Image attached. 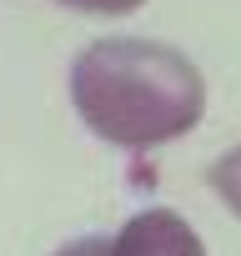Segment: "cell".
Masks as SVG:
<instances>
[{"label":"cell","mask_w":241,"mask_h":256,"mask_svg":"<svg viewBox=\"0 0 241 256\" xmlns=\"http://www.w3.org/2000/svg\"><path fill=\"white\" fill-rule=\"evenodd\" d=\"M70 106L110 146L146 151L206 116V80L191 56L146 36H106L70 60Z\"/></svg>","instance_id":"1"},{"label":"cell","mask_w":241,"mask_h":256,"mask_svg":"<svg viewBox=\"0 0 241 256\" xmlns=\"http://www.w3.org/2000/svg\"><path fill=\"white\" fill-rule=\"evenodd\" d=\"M110 256H206V246L186 216L166 206H146L110 236Z\"/></svg>","instance_id":"2"},{"label":"cell","mask_w":241,"mask_h":256,"mask_svg":"<svg viewBox=\"0 0 241 256\" xmlns=\"http://www.w3.org/2000/svg\"><path fill=\"white\" fill-rule=\"evenodd\" d=\"M206 181H211V191L221 196V206H226L231 216H241V146H231L226 156H216L211 171H206Z\"/></svg>","instance_id":"3"},{"label":"cell","mask_w":241,"mask_h":256,"mask_svg":"<svg viewBox=\"0 0 241 256\" xmlns=\"http://www.w3.org/2000/svg\"><path fill=\"white\" fill-rule=\"evenodd\" d=\"M60 6L86 10V16H131L136 6H146V0H60Z\"/></svg>","instance_id":"4"},{"label":"cell","mask_w":241,"mask_h":256,"mask_svg":"<svg viewBox=\"0 0 241 256\" xmlns=\"http://www.w3.org/2000/svg\"><path fill=\"white\" fill-rule=\"evenodd\" d=\"M56 256H110V236H80V241L60 246Z\"/></svg>","instance_id":"5"}]
</instances>
